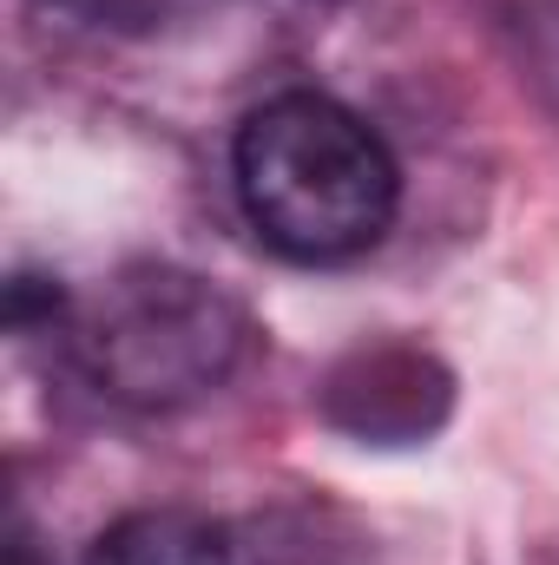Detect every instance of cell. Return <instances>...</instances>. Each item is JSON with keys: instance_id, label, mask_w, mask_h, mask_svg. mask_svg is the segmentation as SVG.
Masks as SVG:
<instances>
[{"instance_id": "obj_1", "label": "cell", "mask_w": 559, "mask_h": 565, "mask_svg": "<svg viewBox=\"0 0 559 565\" xmlns=\"http://www.w3.org/2000/svg\"><path fill=\"white\" fill-rule=\"evenodd\" d=\"M238 198L257 237L289 264H349L376 250L402 204V171L342 99L277 93L231 145Z\"/></svg>"}, {"instance_id": "obj_2", "label": "cell", "mask_w": 559, "mask_h": 565, "mask_svg": "<svg viewBox=\"0 0 559 565\" xmlns=\"http://www.w3.org/2000/svg\"><path fill=\"white\" fill-rule=\"evenodd\" d=\"M80 369L126 408H178L211 395L244 355V309L191 270L133 264L73 322Z\"/></svg>"}, {"instance_id": "obj_3", "label": "cell", "mask_w": 559, "mask_h": 565, "mask_svg": "<svg viewBox=\"0 0 559 565\" xmlns=\"http://www.w3.org/2000/svg\"><path fill=\"white\" fill-rule=\"evenodd\" d=\"M93 565H336L329 533L309 513H244V520H218V513H133L119 520Z\"/></svg>"}, {"instance_id": "obj_4", "label": "cell", "mask_w": 559, "mask_h": 565, "mask_svg": "<svg viewBox=\"0 0 559 565\" xmlns=\"http://www.w3.org/2000/svg\"><path fill=\"white\" fill-rule=\"evenodd\" d=\"M454 382L434 355H421L409 342H382V349H356L329 382H323V415L376 447H409L428 440L447 422Z\"/></svg>"}, {"instance_id": "obj_5", "label": "cell", "mask_w": 559, "mask_h": 565, "mask_svg": "<svg viewBox=\"0 0 559 565\" xmlns=\"http://www.w3.org/2000/svg\"><path fill=\"white\" fill-rule=\"evenodd\" d=\"M46 7H60L66 20L99 26V33H165V26L191 20L204 0H46Z\"/></svg>"}, {"instance_id": "obj_6", "label": "cell", "mask_w": 559, "mask_h": 565, "mask_svg": "<svg viewBox=\"0 0 559 565\" xmlns=\"http://www.w3.org/2000/svg\"><path fill=\"white\" fill-rule=\"evenodd\" d=\"M0 565H46V553H40V540H33V526H27V513H20V507L7 513V546H0Z\"/></svg>"}]
</instances>
